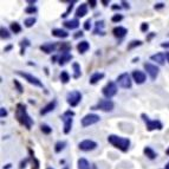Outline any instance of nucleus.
Instances as JSON below:
<instances>
[{
	"instance_id": "bb28decb",
	"label": "nucleus",
	"mask_w": 169,
	"mask_h": 169,
	"mask_svg": "<svg viewBox=\"0 0 169 169\" xmlns=\"http://www.w3.org/2000/svg\"><path fill=\"white\" fill-rule=\"evenodd\" d=\"M9 28H11V31H12L13 33H15V34H18V33L21 32V26H20V24L17 23V21H13V23L11 24Z\"/></svg>"
},
{
	"instance_id": "2eb2a0df",
	"label": "nucleus",
	"mask_w": 169,
	"mask_h": 169,
	"mask_svg": "<svg viewBox=\"0 0 169 169\" xmlns=\"http://www.w3.org/2000/svg\"><path fill=\"white\" fill-rule=\"evenodd\" d=\"M56 106H57V101L53 99V101H51L50 103H47V104L40 110V115H46V114L53 111V110L56 109Z\"/></svg>"
},
{
	"instance_id": "6e6552de",
	"label": "nucleus",
	"mask_w": 169,
	"mask_h": 169,
	"mask_svg": "<svg viewBox=\"0 0 169 169\" xmlns=\"http://www.w3.org/2000/svg\"><path fill=\"white\" fill-rule=\"evenodd\" d=\"M15 72H17V75H19V76H21L23 78H25V81H27L30 84L34 85V86H38V87H44L42 81H40L38 77H36V76H33V75H31V74H28V72H23V71H20V70H18V71H15Z\"/></svg>"
},
{
	"instance_id": "13d9d810",
	"label": "nucleus",
	"mask_w": 169,
	"mask_h": 169,
	"mask_svg": "<svg viewBox=\"0 0 169 169\" xmlns=\"http://www.w3.org/2000/svg\"><path fill=\"white\" fill-rule=\"evenodd\" d=\"M46 169H53V168H51V167H49V168H46Z\"/></svg>"
},
{
	"instance_id": "f257e3e1",
	"label": "nucleus",
	"mask_w": 169,
	"mask_h": 169,
	"mask_svg": "<svg viewBox=\"0 0 169 169\" xmlns=\"http://www.w3.org/2000/svg\"><path fill=\"white\" fill-rule=\"evenodd\" d=\"M15 117L18 119V122L24 125L26 129H31V127L33 125V119L31 118V116L27 114V110H26V106L21 103H19L17 105V109H15Z\"/></svg>"
},
{
	"instance_id": "79ce46f5",
	"label": "nucleus",
	"mask_w": 169,
	"mask_h": 169,
	"mask_svg": "<svg viewBox=\"0 0 169 169\" xmlns=\"http://www.w3.org/2000/svg\"><path fill=\"white\" fill-rule=\"evenodd\" d=\"M0 111H1V114H0V116H1V118H4V117H6L7 116V110L2 106L1 109H0Z\"/></svg>"
},
{
	"instance_id": "72a5a7b5",
	"label": "nucleus",
	"mask_w": 169,
	"mask_h": 169,
	"mask_svg": "<svg viewBox=\"0 0 169 169\" xmlns=\"http://www.w3.org/2000/svg\"><path fill=\"white\" fill-rule=\"evenodd\" d=\"M140 45H142V42H141V40H131V42L128 44V50H133L134 47L140 46Z\"/></svg>"
},
{
	"instance_id": "ddd939ff",
	"label": "nucleus",
	"mask_w": 169,
	"mask_h": 169,
	"mask_svg": "<svg viewBox=\"0 0 169 169\" xmlns=\"http://www.w3.org/2000/svg\"><path fill=\"white\" fill-rule=\"evenodd\" d=\"M133 79L135 81L136 84H143L147 79V75H146V72H143L141 70H134L133 71Z\"/></svg>"
},
{
	"instance_id": "7ed1b4c3",
	"label": "nucleus",
	"mask_w": 169,
	"mask_h": 169,
	"mask_svg": "<svg viewBox=\"0 0 169 169\" xmlns=\"http://www.w3.org/2000/svg\"><path fill=\"white\" fill-rule=\"evenodd\" d=\"M114 102L111 99H99L96 105L92 106V110H102L104 112H110L114 110Z\"/></svg>"
},
{
	"instance_id": "39448f33",
	"label": "nucleus",
	"mask_w": 169,
	"mask_h": 169,
	"mask_svg": "<svg viewBox=\"0 0 169 169\" xmlns=\"http://www.w3.org/2000/svg\"><path fill=\"white\" fill-rule=\"evenodd\" d=\"M141 117H142V119L144 121V123H146V125H147V130L148 131H153V130H161L162 128H163V124L160 122V121H157V119H154V121H152L146 114H142L141 115Z\"/></svg>"
},
{
	"instance_id": "37998d69",
	"label": "nucleus",
	"mask_w": 169,
	"mask_h": 169,
	"mask_svg": "<svg viewBox=\"0 0 169 169\" xmlns=\"http://www.w3.org/2000/svg\"><path fill=\"white\" fill-rule=\"evenodd\" d=\"M154 7H155V9H160V8H163V7H165V4H163V2H157V4H156Z\"/></svg>"
},
{
	"instance_id": "09e8293b",
	"label": "nucleus",
	"mask_w": 169,
	"mask_h": 169,
	"mask_svg": "<svg viewBox=\"0 0 169 169\" xmlns=\"http://www.w3.org/2000/svg\"><path fill=\"white\" fill-rule=\"evenodd\" d=\"M112 9H114V11H117V9H121V6H118V5H114V6H112Z\"/></svg>"
},
{
	"instance_id": "58836bf2",
	"label": "nucleus",
	"mask_w": 169,
	"mask_h": 169,
	"mask_svg": "<svg viewBox=\"0 0 169 169\" xmlns=\"http://www.w3.org/2000/svg\"><path fill=\"white\" fill-rule=\"evenodd\" d=\"M148 28H149L148 23H142V25H141V31H142V32H147Z\"/></svg>"
},
{
	"instance_id": "9b49d317",
	"label": "nucleus",
	"mask_w": 169,
	"mask_h": 169,
	"mask_svg": "<svg viewBox=\"0 0 169 169\" xmlns=\"http://www.w3.org/2000/svg\"><path fill=\"white\" fill-rule=\"evenodd\" d=\"M99 119H101V117H99L98 115H96V114H87V115H85L84 117L82 118V125H83L84 128L90 127V125H92V124L98 123Z\"/></svg>"
},
{
	"instance_id": "a878e982",
	"label": "nucleus",
	"mask_w": 169,
	"mask_h": 169,
	"mask_svg": "<svg viewBox=\"0 0 169 169\" xmlns=\"http://www.w3.org/2000/svg\"><path fill=\"white\" fill-rule=\"evenodd\" d=\"M72 69H74V78H79L82 76V72H81V65L78 63H74L72 64Z\"/></svg>"
},
{
	"instance_id": "0eeeda50",
	"label": "nucleus",
	"mask_w": 169,
	"mask_h": 169,
	"mask_svg": "<svg viewBox=\"0 0 169 169\" xmlns=\"http://www.w3.org/2000/svg\"><path fill=\"white\" fill-rule=\"evenodd\" d=\"M117 85L115 82H112V81H110V82H108L105 86H103V89H102V93L104 95V97L106 98V99H110V98H112L116 93H117Z\"/></svg>"
},
{
	"instance_id": "cd10ccee",
	"label": "nucleus",
	"mask_w": 169,
	"mask_h": 169,
	"mask_svg": "<svg viewBox=\"0 0 169 169\" xmlns=\"http://www.w3.org/2000/svg\"><path fill=\"white\" fill-rule=\"evenodd\" d=\"M65 146H66V142H65V141H58V142L55 144V152H56V153H60L62 150H64Z\"/></svg>"
},
{
	"instance_id": "a19ab883",
	"label": "nucleus",
	"mask_w": 169,
	"mask_h": 169,
	"mask_svg": "<svg viewBox=\"0 0 169 169\" xmlns=\"http://www.w3.org/2000/svg\"><path fill=\"white\" fill-rule=\"evenodd\" d=\"M14 85L17 86V89H18V91H19V92H23V91H24V90H23V86L20 85V83H19L18 81H15V79H14Z\"/></svg>"
},
{
	"instance_id": "393cba45",
	"label": "nucleus",
	"mask_w": 169,
	"mask_h": 169,
	"mask_svg": "<svg viewBox=\"0 0 169 169\" xmlns=\"http://www.w3.org/2000/svg\"><path fill=\"white\" fill-rule=\"evenodd\" d=\"M77 166H78V169H91V166H90L89 161L86 159H84V157H82V159L78 160Z\"/></svg>"
},
{
	"instance_id": "473e14b6",
	"label": "nucleus",
	"mask_w": 169,
	"mask_h": 169,
	"mask_svg": "<svg viewBox=\"0 0 169 169\" xmlns=\"http://www.w3.org/2000/svg\"><path fill=\"white\" fill-rule=\"evenodd\" d=\"M59 50H60V52H62V53H65V52H69V51L71 50V45H70L69 43H63V44L60 45Z\"/></svg>"
},
{
	"instance_id": "f3484780",
	"label": "nucleus",
	"mask_w": 169,
	"mask_h": 169,
	"mask_svg": "<svg viewBox=\"0 0 169 169\" xmlns=\"http://www.w3.org/2000/svg\"><path fill=\"white\" fill-rule=\"evenodd\" d=\"M56 49H57V45L55 43H45L40 46V50L45 53H52V52H55Z\"/></svg>"
},
{
	"instance_id": "f8f14e48",
	"label": "nucleus",
	"mask_w": 169,
	"mask_h": 169,
	"mask_svg": "<svg viewBox=\"0 0 169 169\" xmlns=\"http://www.w3.org/2000/svg\"><path fill=\"white\" fill-rule=\"evenodd\" d=\"M78 148L81 150H83V152H91V150L97 148V143L95 141H92V140H84V141L79 142Z\"/></svg>"
},
{
	"instance_id": "5fc2aeb1",
	"label": "nucleus",
	"mask_w": 169,
	"mask_h": 169,
	"mask_svg": "<svg viewBox=\"0 0 169 169\" xmlns=\"http://www.w3.org/2000/svg\"><path fill=\"white\" fill-rule=\"evenodd\" d=\"M5 169H8V168H11V165H6L5 167H4Z\"/></svg>"
},
{
	"instance_id": "a211bd4d",
	"label": "nucleus",
	"mask_w": 169,
	"mask_h": 169,
	"mask_svg": "<svg viewBox=\"0 0 169 169\" xmlns=\"http://www.w3.org/2000/svg\"><path fill=\"white\" fill-rule=\"evenodd\" d=\"M85 14H87V4H81L76 9V17L83 18Z\"/></svg>"
},
{
	"instance_id": "b1692460",
	"label": "nucleus",
	"mask_w": 169,
	"mask_h": 169,
	"mask_svg": "<svg viewBox=\"0 0 169 169\" xmlns=\"http://www.w3.org/2000/svg\"><path fill=\"white\" fill-rule=\"evenodd\" d=\"M143 153H144V155H146L149 160H154V159L157 157V154H156V153L154 152V149L150 148V147H146V148L143 149Z\"/></svg>"
},
{
	"instance_id": "6e6d98bb",
	"label": "nucleus",
	"mask_w": 169,
	"mask_h": 169,
	"mask_svg": "<svg viewBox=\"0 0 169 169\" xmlns=\"http://www.w3.org/2000/svg\"><path fill=\"white\" fill-rule=\"evenodd\" d=\"M165 169H169V162L166 165V167H165Z\"/></svg>"
},
{
	"instance_id": "864d4df0",
	"label": "nucleus",
	"mask_w": 169,
	"mask_h": 169,
	"mask_svg": "<svg viewBox=\"0 0 169 169\" xmlns=\"http://www.w3.org/2000/svg\"><path fill=\"white\" fill-rule=\"evenodd\" d=\"M102 2H103V4H104V6H106V5H108V4H109V1H106V0H103V1H102Z\"/></svg>"
},
{
	"instance_id": "e433bc0d",
	"label": "nucleus",
	"mask_w": 169,
	"mask_h": 169,
	"mask_svg": "<svg viewBox=\"0 0 169 169\" xmlns=\"http://www.w3.org/2000/svg\"><path fill=\"white\" fill-rule=\"evenodd\" d=\"M75 2H76V1H71V2H70V5H69L68 9L65 11V13H64V14H62V17H63V18H65V17H68V15H69V13H70V12L72 11V8H74V5H75Z\"/></svg>"
},
{
	"instance_id": "1a4fd4ad",
	"label": "nucleus",
	"mask_w": 169,
	"mask_h": 169,
	"mask_svg": "<svg viewBox=\"0 0 169 169\" xmlns=\"http://www.w3.org/2000/svg\"><path fill=\"white\" fill-rule=\"evenodd\" d=\"M116 83L118 84L119 87H122V89H130L131 85H133V81H131L130 75L127 74V72H124V74H122V75H119V76L117 77Z\"/></svg>"
},
{
	"instance_id": "603ef678",
	"label": "nucleus",
	"mask_w": 169,
	"mask_h": 169,
	"mask_svg": "<svg viewBox=\"0 0 169 169\" xmlns=\"http://www.w3.org/2000/svg\"><path fill=\"white\" fill-rule=\"evenodd\" d=\"M166 58H167V62L169 63V51L168 52H166Z\"/></svg>"
},
{
	"instance_id": "412c9836",
	"label": "nucleus",
	"mask_w": 169,
	"mask_h": 169,
	"mask_svg": "<svg viewBox=\"0 0 169 169\" xmlns=\"http://www.w3.org/2000/svg\"><path fill=\"white\" fill-rule=\"evenodd\" d=\"M52 36L57 37V38H68L69 37V32L62 28H53L52 30Z\"/></svg>"
},
{
	"instance_id": "3c124183",
	"label": "nucleus",
	"mask_w": 169,
	"mask_h": 169,
	"mask_svg": "<svg viewBox=\"0 0 169 169\" xmlns=\"http://www.w3.org/2000/svg\"><path fill=\"white\" fill-rule=\"evenodd\" d=\"M162 47H169V43H166V44H161Z\"/></svg>"
},
{
	"instance_id": "c03bdc74",
	"label": "nucleus",
	"mask_w": 169,
	"mask_h": 169,
	"mask_svg": "<svg viewBox=\"0 0 169 169\" xmlns=\"http://www.w3.org/2000/svg\"><path fill=\"white\" fill-rule=\"evenodd\" d=\"M83 34H84V33H83L82 31H78V32H76V34H74V38H75V39H78L79 37H83Z\"/></svg>"
},
{
	"instance_id": "7c9ffc66",
	"label": "nucleus",
	"mask_w": 169,
	"mask_h": 169,
	"mask_svg": "<svg viewBox=\"0 0 169 169\" xmlns=\"http://www.w3.org/2000/svg\"><path fill=\"white\" fill-rule=\"evenodd\" d=\"M0 36H1V39H9L11 38V34H9L8 30L4 26L0 28Z\"/></svg>"
},
{
	"instance_id": "f704fd0d",
	"label": "nucleus",
	"mask_w": 169,
	"mask_h": 169,
	"mask_svg": "<svg viewBox=\"0 0 169 169\" xmlns=\"http://www.w3.org/2000/svg\"><path fill=\"white\" fill-rule=\"evenodd\" d=\"M37 11H38V8L36 6H27L25 8V13H27V14H34V13H37Z\"/></svg>"
},
{
	"instance_id": "5701e85b",
	"label": "nucleus",
	"mask_w": 169,
	"mask_h": 169,
	"mask_svg": "<svg viewBox=\"0 0 169 169\" xmlns=\"http://www.w3.org/2000/svg\"><path fill=\"white\" fill-rule=\"evenodd\" d=\"M104 78V74L103 72H95L91 77H90V84H96V83H98L101 79H103Z\"/></svg>"
},
{
	"instance_id": "c85d7f7f",
	"label": "nucleus",
	"mask_w": 169,
	"mask_h": 169,
	"mask_svg": "<svg viewBox=\"0 0 169 169\" xmlns=\"http://www.w3.org/2000/svg\"><path fill=\"white\" fill-rule=\"evenodd\" d=\"M36 21H37L36 17H30V18H26V19L24 20V25H25L26 27H32V26L36 24Z\"/></svg>"
},
{
	"instance_id": "a18cd8bd",
	"label": "nucleus",
	"mask_w": 169,
	"mask_h": 169,
	"mask_svg": "<svg viewBox=\"0 0 169 169\" xmlns=\"http://www.w3.org/2000/svg\"><path fill=\"white\" fill-rule=\"evenodd\" d=\"M26 165H27V159H25L24 161L20 162V167H19V169H24L26 167Z\"/></svg>"
},
{
	"instance_id": "c9c22d12",
	"label": "nucleus",
	"mask_w": 169,
	"mask_h": 169,
	"mask_svg": "<svg viewBox=\"0 0 169 169\" xmlns=\"http://www.w3.org/2000/svg\"><path fill=\"white\" fill-rule=\"evenodd\" d=\"M122 20H123V15H122V14H118V13L114 14L112 18H111V21H112V23H119V21H122Z\"/></svg>"
},
{
	"instance_id": "f03ea898",
	"label": "nucleus",
	"mask_w": 169,
	"mask_h": 169,
	"mask_svg": "<svg viewBox=\"0 0 169 169\" xmlns=\"http://www.w3.org/2000/svg\"><path fill=\"white\" fill-rule=\"evenodd\" d=\"M108 142L111 146H114L115 148L123 152V153H127L129 150V147H130V140L129 138L121 137V136H117V135H109Z\"/></svg>"
},
{
	"instance_id": "20e7f679",
	"label": "nucleus",
	"mask_w": 169,
	"mask_h": 169,
	"mask_svg": "<svg viewBox=\"0 0 169 169\" xmlns=\"http://www.w3.org/2000/svg\"><path fill=\"white\" fill-rule=\"evenodd\" d=\"M75 116V112L74 111H71V110H68V111H65L64 114H63V116H62V119H63V122H64V134H69L70 131H71V129H72V123H74V117Z\"/></svg>"
},
{
	"instance_id": "dca6fc26",
	"label": "nucleus",
	"mask_w": 169,
	"mask_h": 169,
	"mask_svg": "<svg viewBox=\"0 0 169 169\" xmlns=\"http://www.w3.org/2000/svg\"><path fill=\"white\" fill-rule=\"evenodd\" d=\"M150 59H152L153 62H156V63L160 64V65H163V64H165V60H166V53H163V52H157V53L150 56Z\"/></svg>"
},
{
	"instance_id": "4d7b16f0",
	"label": "nucleus",
	"mask_w": 169,
	"mask_h": 169,
	"mask_svg": "<svg viewBox=\"0 0 169 169\" xmlns=\"http://www.w3.org/2000/svg\"><path fill=\"white\" fill-rule=\"evenodd\" d=\"M166 154H167V155H168V156H169V147H168V149L166 150Z\"/></svg>"
},
{
	"instance_id": "4be33fe9",
	"label": "nucleus",
	"mask_w": 169,
	"mask_h": 169,
	"mask_svg": "<svg viewBox=\"0 0 169 169\" xmlns=\"http://www.w3.org/2000/svg\"><path fill=\"white\" fill-rule=\"evenodd\" d=\"M89 49H90V44L86 40H82L77 44V50H78L79 53H85Z\"/></svg>"
},
{
	"instance_id": "49530a36",
	"label": "nucleus",
	"mask_w": 169,
	"mask_h": 169,
	"mask_svg": "<svg viewBox=\"0 0 169 169\" xmlns=\"http://www.w3.org/2000/svg\"><path fill=\"white\" fill-rule=\"evenodd\" d=\"M89 5H90L92 8H95L96 5H97V1H96V0H90V1H89Z\"/></svg>"
},
{
	"instance_id": "aec40b11",
	"label": "nucleus",
	"mask_w": 169,
	"mask_h": 169,
	"mask_svg": "<svg viewBox=\"0 0 169 169\" xmlns=\"http://www.w3.org/2000/svg\"><path fill=\"white\" fill-rule=\"evenodd\" d=\"M72 59V55L70 52H65V53H62L59 56V59H58V64L59 65H64L66 64L68 62H70Z\"/></svg>"
},
{
	"instance_id": "9d476101",
	"label": "nucleus",
	"mask_w": 169,
	"mask_h": 169,
	"mask_svg": "<svg viewBox=\"0 0 169 169\" xmlns=\"http://www.w3.org/2000/svg\"><path fill=\"white\" fill-rule=\"evenodd\" d=\"M143 66H144V70L147 71L148 76L150 77V79H152V81H155V79L157 78V76H159V72H160L159 66H156V65H154V64H152V63H144Z\"/></svg>"
},
{
	"instance_id": "de8ad7c7",
	"label": "nucleus",
	"mask_w": 169,
	"mask_h": 169,
	"mask_svg": "<svg viewBox=\"0 0 169 169\" xmlns=\"http://www.w3.org/2000/svg\"><path fill=\"white\" fill-rule=\"evenodd\" d=\"M122 5H123V7H124V8H130L129 2H127V1H122Z\"/></svg>"
},
{
	"instance_id": "6ab92c4d",
	"label": "nucleus",
	"mask_w": 169,
	"mask_h": 169,
	"mask_svg": "<svg viewBox=\"0 0 169 169\" xmlns=\"http://www.w3.org/2000/svg\"><path fill=\"white\" fill-rule=\"evenodd\" d=\"M64 26L69 30H76L79 26V21L78 19H71V20H65L64 21Z\"/></svg>"
},
{
	"instance_id": "c756f323",
	"label": "nucleus",
	"mask_w": 169,
	"mask_h": 169,
	"mask_svg": "<svg viewBox=\"0 0 169 169\" xmlns=\"http://www.w3.org/2000/svg\"><path fill=\"white\" fill-rule=\"evenodd\" d=\"M69 81H70L69 72L68 71H62V74H60V82L63 84H66V83H69Z\"/></svg>"
},
{
	"instance_id": "8fccbe9b",
	"label": "nucleus",
	"mask_w": 169,
	"mask_h": 169,
	"mask_svg": "<svg viewBox=\"0 0 169 169\" xmlns=\"http://www.w3.org/2000/svg\"><path fill=\"white\" fill-rule=\"evenodd\" d=\"M12 49V45H8V46H6L5 49H4V52H7V51H9Z\"/></svg>"
},
{
	"instance_id": "423d86ee",
	"label": "nucleus",
	"mask_w": 169,
	"mask_h": 169,
	"mask_svg": "<svg viewBox=\"0 0 169 169\" xmlns=\"http://www.w3.org/2000/svg\"><path fill=\"white\" fill-rule=\"evenodd\" d=\"M82 101V93L81 91L78 90H74V91H70L68 95H66V102L70 106L75 108Z\"/></svg>"
},
{
	"instance_id": "4468645a",
	"label": "nucleus",
	"mask_w": 169,
	"mask_h": 169,
	"mask_svg": "<svg viewBox=\"0 0 169 169\" xmlns=\"http://www.w3.org/2000/svg\"><path fill=\"white\" fill-rule=\"evenodd\" d=\"M112 33H114V36H115L116 38L121 39V38H123V37L127 36L128 30H127L125 27H123V26H116V27L112 30Z\"/></svg>"
},
{
	"instance_id": "4c0bfd02",
	"label": "nucleus",
	"mask_w": 169,
	"mask_h": 169,
	"mask_svg": "<svg viewBox=\"0 0 169 169\" xmlns=\"http://www.w3.org/2000/svg\"><path fill=\"white\" fill-rule=\"evenodd\" d=\"M20 46H21V50H25L26 46H30V40L26 39V38H24V39L20 42Z\"/></svg>"
},
{
	"instance_id": "ea45409f",
	"label": "nucleus",
	"mask_w": 169,
	"mask_h": 169,
	"mask_svg": "<svg viewBox=\"0 0 169 169\" xmlns=\"http://www.w3.org/2000/svg\"><path fill=\"white\" fill-rule=\"evenodd\" d=\"M90 28H91V20H90V19H87V20L84 23V30L89 31Z\"/></svg>"
},
{
	"instance_id": "2f4dec72",
	"label": "nucleus",
	"mask_w": 169,
	"mask_h": 169,
	"mask_svg": "<svg viewBox=\"0 0 169 169\" xmlns=\"http://www.w3.org/2000/svg\"><path fill=\"white\" fill-rule=\"evenodd\" d=\"M40 130L43 131V134H45V135H50L51 133H52V128L50 127V125H47V124H42L40 125Z\"/></svg>"
}]
</instances>
